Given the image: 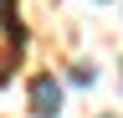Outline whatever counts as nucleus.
<instances>
[{
    "mask_svg": "<svg viewBox=\"0 0 123 118\" xmlns=\"http://www.w3.org/2000/svg\"><path fill=\"white\" fill-rule=\"evenodd\" d=\"M31 113L36 118H56L62 113V82L56 77H46V72L31 77Z\"/></svg>",
    "mask_w": 123,
    "mask_h": 118,
    "instance_id": "f257e3e1",
    "label": "nucleus"
},
{
    "mask_svg": "<svg viewBox=\"0 0 123 118\" xmlns=\"http://www.w3.org/2000/svg\"><path fill=\"white\" fill-rule=\"evenodd\" d=\"M72 82H77V87H87V82H92V67H87V62H77V67H72Z\"/></svg>",
    "mask_w": 123,
    "mask_h": 118,
    "instance_id": "f03ea898",
    "label": "nucleus"
}]
</instances>
